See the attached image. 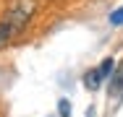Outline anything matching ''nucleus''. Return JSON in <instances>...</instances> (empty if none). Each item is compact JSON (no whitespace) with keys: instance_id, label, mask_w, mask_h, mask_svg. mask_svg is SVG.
Here are the masks:
<instances>
[{"instance_id":"nucleus-1","label":"nucleus","mask_w":123,"mask_h":117,"mask_svg":"<svg viewBox=\"0 0 123 117\" xmlns=\"http://www.w3.org/2000/svg\"><path fill=\"white\" fill-rule=\"evenodd\" d=\"M37 11V0H11L5 8V16L0 21V49L8 47L21 31H24L31 16Z\"/></svg>"},{"instance_id":"nucleus-2","label":"nucleus","mask_w":123,"mask_h":117,"mask_svg":"<svg viewBox=\"0 0 123 117\" xmlns=\"http://www.w3.org/2000/svg\"><path fill=\"white\" fill-rule=\"evenodd\" d=\"M110 94H113L115 99H123V60H121V65L115 68V73H113V81H110Z\"/></svg>"},{"instance_id":"nucleus-3","label":"nucleus","mask_w":123,"mask_h":117,"mask_svg":"<svg viewBox=\"0 0 123 117\" xmlns=\"http://www.w3.org/2000/svg\"><path fill=\"white\" fill-rule=\"evenodd\" d=\"M102 81H105V75H102L99 65H97V68H92V70H86V75H84V86H86L89 91H97Z\"/></svg>"},{"instance_id":"nucleus-4","label":"nucleus","mask_w":123,"mask_h":117,"mask_svg":"<svg viewBox=\"0 0 123 117\" xmlns=\"http://www.w3.org/2000/svg\"><path fill=\"white\" fill-rule=\"evenodd\" d=\"M110 23L113 26H123V8H118L115 13H110Z\"/></svg>"},{"instance_id":"nucleus-5","label":"nucleus","mask_w":123,"mask_h":117,"mask_svg":"<svg viewBox=\"0 0 123 117\" xmlns=\"http://www.w3.org/2000/svg\"><path fill=\"white\" fill-rule=\"evenodd\" d=\"M58 109H60V117H68V115H71V104H68L66 99H60V104H58Z\"/></svg>"}]
</instances>
